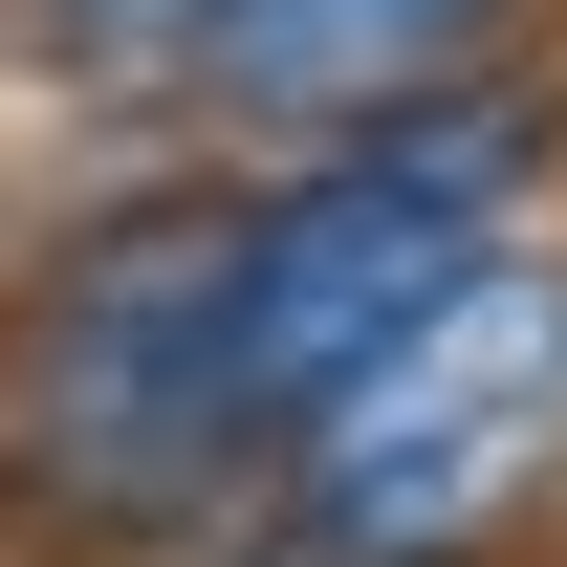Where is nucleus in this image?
<instances>
[{"instance_id":"1","label":"nucleus","mask_w":567,"mask_h":567,"mask_svg":"<svg viewBox=\"0 0 567 567\" xmlns=\"http://www.w3.org/2000/svg\"><path fill=\"white\" fill-rule=\"evenodd\" d=\"M240 218L262 197H110L0 328V502L44 546H197L262 481L240 436Z\"/></svg>"},{"instance_id":"2","label":"nucleus","mask_w":567,"mask_h":567,"mask_svg":"<svg viewBox=\"0 0 567 567\" xmlns=\"http://www.w3.org/2000/svg\"><path fill=\"white\" fill-rule=\"evenodd\" d=\"M262 502L328 567H502L567 502V262L502 240L481 284H436L415 328L262 458Z\"/></svg>"},{"instance_id":"3","label":"nucleus","mask_w":567,"mask_h":567,"mask_svg":"<svg viewBox=\"0 0 567 567\" xmlns=\"http://www.w3.org/2000/svg\"><path fill=\"white\" fill-rule=\"evenodd\" d=\"M567 153V110L524 66L502 87H436V110H371V132H328L306 175H284L262 218H240V436H306L328 393H350L393 328H415L436 284L502 262V197Z\"/></svg>"},{"instance_id":"4","label":"nucleus","mask_w":567,"mask_h":567,"mask_svg":"<svg viewBox=\"0 0 567 567\" xmlns=\"http://www.w3.org/2000/svg\"><path fill=\"white\" fill-rule=\"evenodd\" d=\"M546 0H0V44L66 87H132V110H218V132L328 153L371 110H436V87H502Z\"/></svg>"}]
</instances>
